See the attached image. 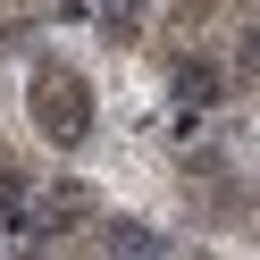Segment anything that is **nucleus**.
<instances>
[{"instance_id":"f257e3e1","label":"nucleus","mask_w":260,"mask_h":260,"mask_svg":"<svg viewBox=\"0 0 260 260\" xmlns=\"http://www.w3.org/2000/svg\"><path fill=\"white\" fill-rule=\"evenodd\" d=\"M34 109H42V118H51V126H59V135H76V126H84V92H76V84H68V76H51V84H42V92H34Z\"/></svg>"},{"instance_id":"f03ea898","label":"nucleus","mask_w":260,"mask_h":260,"mask_svg":"<svg viewBox=\"0 0 260 260\" xmlns=\"http://www.w3.org/2000/svg\"><path fill=\"white\" fill-rule=\"evenodd\" d=\"M109 252H118V260H151V252H159V243H151V235H143V226H118V235H109Z\"/></svg>"},{"instance_id":"7ed1b4c3","label":"nucleus","mask_w":260,"mask_h":260,"mask_svg":"<svg viewBox=\"0 0 260 260\" xmlns=\"http://www.w3.org/2000/svg\"><path fill=\"white\" fill-rule=\"evenodd\" d=\"M252 68H260V34H252Z\"/></svg>"}]
</instances>
